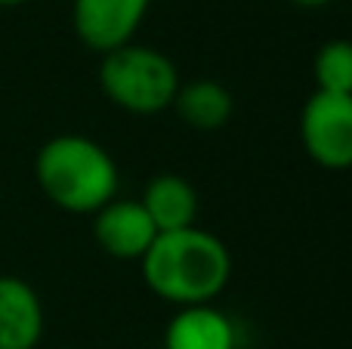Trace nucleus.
<instances>
[{
	"label": "nucleus",
	"instance_id": "nucleus-1",
	"mask_svg": "<svg viewBox=\"0 0 352 349\" xmlns=\"http://www.w3.org/2000/svg\"><path fill=\"white\" fill-rule=\"evenodd\" d=\"M148 291L179 306L213 303L232 278V254L213 232L198 226L161 232L140 260Z\"/></svg>",
	"mask_w": 352,
	"mask_h": 349
},
{
	"label": "nucleus",
	"instance_id": "nucleus-2",
	"mask_svg": "<svg viewBox=\"0 0 352 349\" xmlns=\"http://www.w3.org/2000/svg\"><path fill=\"white\" fill-rule=\"evenodd\" d=\"M34 179L41 192L68 214H96L118 198L121 173L109 148L80 133H62L37 148Z\"/></svg>",
	"mask_w": 352,
	"mask_h": 349
},
{
	"label": "nucleus",
	"instance_id": "nucleus-3",
	"mask_svg": "<svg viewBox=\"0 0 352 349\" xmlns=\"http://www.w3.org/2000/svg\"><path fill=\"white\" fill-rule=\"evenodd\" d=\"M179 84L170 56L146 43H127L105 53L99 62V87L105 99L130 115H158L170 109Z\"/></svg>",
	"mask_w": 352,
	"mask_h": 349
},
{
	"label": "nucleus",
	"instance_id": "nucleus-4",
	"mask_svg": "<svg viewBox=\"0 0 352 349\" xmlns=\"http://www.w3.org/2000/svg\"><path fill=\"white\" fill-rule=\"evenodd\" d=\"M300 142L324 170L352 167V96L316 90L300 111Z\"/></svg>",
	"mask_w": 352,
	"mask_h": 349
},
{
	"label": "nucleus",
	"instance_id": "nucleus-5",
	"mask_svg": "<svg viewBox=\"0 0 352 349\" xmlns=\"http://www.w3.org/2000/svg\"><path fill=\"white\" fill-rule=\"evenodd\" d=\"M152 0H72V25L87 49L105 56L133 43Z\"/></svg>",
	"mask_w": 352,
	"mask_h": 349
},
{
	"label": "nucleus",
	"instance_id": "nucleus-6",
	"mask_svg": "<svg viewBox=\"0 0 352 349\" xmlns=\"http://www.w3.org/2000/svg\"><path fill=\"white\" fill-rule=\"evenodd\" d=\"M93 238L115 260H142L152 241L158 238V229L140 201L115 198L93 214Z\"/></svg>",
	"mask_w": 352,
	"mask_h": 349
},
{
	"label": "nucleus",
	"instance_id": "nucleus-7",
	"mask_svg": "<svg viewBox=\"0 0 352 349\" xmlns=\"http://www.w3.org/2000/svg\"><path fill=\"white\" fill-rule=\"evenodd\" d=\"M43 337V303L19 275H0V349H34Z\"/></svg>",
	"mask_w": 352,
	"mask_h": 349
},
{
	"label": "nucleus",
	"instance_id": "nucleus-8",
	"mask_svg": "<svg viewBox=\"0 0 352 349\" xmlns=\"http://www.w3.org/2000/svg\"><path fill=\"white\" fill-rule=\"evenodd\" d=\"M235 322L213 303L179 306L164 328V349H235Z\"/></svg>",
	"mask_w": 352,
	"mask_h": 349
},
{
	"label": "nucleus",
	"instance_id": "nucleus-9",
	"mask_svg": "<svg viewBox=\"0 0 352 349\" xmlns=\"http://www.w3.org/2000/svg\"><path fill=\"white\" fill-rule=\"evenodd\" d=\"M140 204L148 214V220L155 223L158 235L179 232V229L195 226V220H198V192L176 173H158L148 179Z\"/></svg>",
	"mask_w": 352,
	"mask_h": 349
},
{
	"label": "nucleus",
	"instance_id": "nucleus-10",
	"mask_svg": "<svg viewBox=\"0 0 352 349\" xmlns=\"http://www.w3.org/2000/svg\"><path fill=\"white\" fill-rule=\"evenodd\" d=\"M170 109H176V115L192 130L210 133V130H223L232 121L235 96L223 84H217V80L198 78V80H188V84H179Z\"/></svg>",
	"mask_w": 352,
	"mask_h": 349
},
{
	"label": "nucleus",
	"instance_id": "nucleus-11",
	"mask_svg": "<svg viewBox=\"0 0 352 349\" xmlns=\"http://www.w3.org/2000/svg\"><path fill=\"white\" fill-rule=\"evenodd\" d=\"M312 74H316V90L352 96V41L334 37L322 43L312 59Z\"/></svg>",
	"mask_w": 352,
	"mask_h": 349
},
{
	"label": "nucleus",
	"instance_id": "nucleus-12",
	"mask_svg": "<svg viewBox=\"0 0 352 349\" xmlns=\"http://www.w3.org/2000/svg\"><path fill=\"white\" fill-rule=\"evenodd\" d=\"M297 6H324V3H331V0H294Z\"/></svg>",
	"mask_w": 352,
	"mask_h": 349
},
{
	"label": "nucleus",
	"instance_id": "nucleus-13",
	"mask_svg": "<svg viewBox=\"0 0 352 349\" xmlns=\"http://www.w3.org/2000/svg\"><path fill=\"white\" fill-rule=\"evenodd\" d=\"M22 3H28V0H0V6H22Z\"/></svg>",
	"mask_w": 352,
	"mask_h": 349
}]
</instances>
